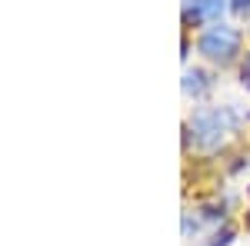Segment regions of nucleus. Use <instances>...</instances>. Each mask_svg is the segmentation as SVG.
I'll use <instances>...</instances> for the list:
<instances>
[{
  "mask_svg": "<svg viewBox=\"0 0 250 246\" xmlns=\"http://www.w3.org/2000/svg\"><path fill=\"white\" fill-rule=\"evenodd\" d=\"M237 127V116L230 110H200V114L193 116V140H197V147H204V150H217L224 140H227V133H233Z\"/></svg>",
  "mask_w": 250,
  "mask_h": 246,
  "instance_id": "f257e3e1",
  "label": "nucleus"
},
{
  "mask_svg": "<svg viewBox=\"0 0 250 246\" xmlns=\"http://www.w3.org/2000/svg\"><path fill=\"white\" fill-rule=\"evenodd\" d=\"M197 50L207 60H213V63H230L240 54V30H233L227 23H213V27H207L200 34Z\"/></svg>",
  "mask_w": 250,
  "mask_h": 246,
  "instance_id": "f03ea898",
  "label": "nucleus"
},
{
  "mask_svg": "<svg viewBox=\"0 0 250 246\" xmlns=\"http://www.w3.org/2000/svg\"><path fill=\"white\" fill-rule=\"evenodd\" d=\"M224 10V0H187L184 3V20L187 23H207L217 20Z\"/></svg>",
  "mask_w": 250,
  "mask_h": 246,
  "instance_id": "7ed1b4c3",
  "label": "nucleus"
},
{
  "mask_svg": "<svg viewBox=\"0 0 250 246\" xmlns=\"http://www.w3.org/2000/svg\"><path fill=\"white\" fill-rule=\"evenodd\" d=\"M207 90H210V80H207V74L190 70V74L184 76V94H187V96H204Z\"/></svg>",
  "mask_w": 250,
  "mask_h": 246,
  "instance_id": "20e7f679",
  "label": "nucleus"
},
{
  "mask_svg": "<svg viewBox=\"0 0 250 246\" xmlns=\"http://www.w3.org/2000/svg\"><path fill=\"white\" fill-rule=\"evenodd\" d=\"M230 7L240 14V17H250V0H230Z\"/></svg>",
  "mask_w": 250,
  "mask_h": 246,
  "instance_id": "39448f33",
  "label": "nucleus"
},
{
  "mask_svg": "<svg viewBox=\"0 0 250 246\" xmlns=\"http://www.w3.org/2000/svg\"><path fill=\"white\" fill-rule=\"evenodd\" d=\"M240 76H244V87H250V57H247V63H244V74Z\"/></svg>",
  "mask_w": 250,
  "mask_h": 246,
  "instance_id": "423d86ee",
  "label": "nucleus"
},
{
  "mask_svg": "<svg viewBox=\"0 0 250 246\" xmlns=\"http://www.w3.org/2000/svg\"><path fill=\"white\" fill-rule=\"evenodd\" d=\"M247 227H250V213H247Z\"/></svg>",
  "mask_w": 250,
  "mask_h": 246,
  "instance_id": "0eeeda50",
  "label": "nucleus"
}]
</instances>
